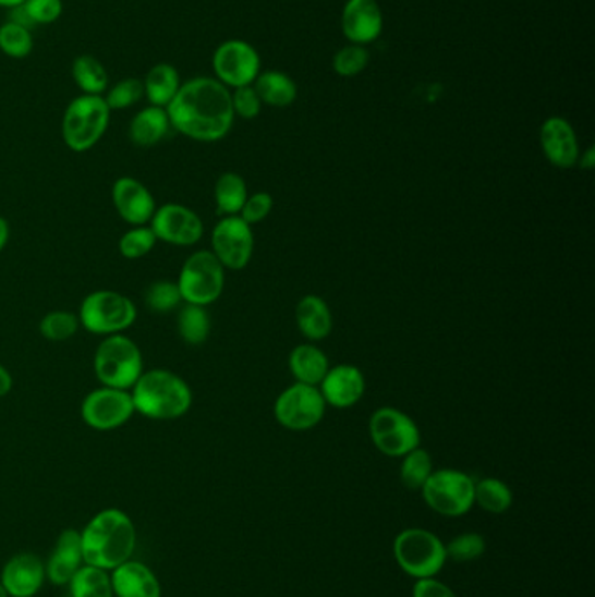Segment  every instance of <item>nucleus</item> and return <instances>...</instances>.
Instances as JSON below:
<instances>
[{
  "mask_svg": "<svg viewBox=\"0 0 595 597\" xmlns=\"http://www.w3.org/2000/svg\"><path fill=\"white\" fill-rule=\"evenodd\" d=\"M167 112L171 127L196 142L222 141L236 118L231 92L211 77H194L182 84Z\"/></svg>",
  "mask_w": 595,
  "mask_h": 597,
  "instance_id": "nucleus-1",
  "label": "nucleus"
},
{
  "mask_svg": "<svg viewBox=\"0 0 595 597\" xmlns=\"http://www.w3.org/2000/svg\"><path fill=\"white\" fill-rule=\"evenodd\" d=\"M135 544L132 519L118 509H107L95 515L81 533L84 562L106 571L130 561Z\"/></svg>",
  "mask_w": 595,
  "mask_h": 597,
  "instance_id": "nucleus-2",
  "label": "nucleus"
},
{
  "mask_svg": "<svg viewBox=\"0 0 595 597\" xmlns=\"http://www.w3.org/2000/svg\"><path fill=\"white\" fill-rule=\"evenodd\" d=\"M130 391L135 413L154 422L179 419L193 407V390L187 381L168 369L144 370Z\"/></svg>",
  "mask_w": 595,
  "mask_h": 597,
  "instance_id": "nucleus-3",
  "label": "nucleus"
},
{
  "mask_svg": "<svg viewBox=\"0 0 595 597\" xmlns=\"http://www.w3.org/2000/svg\"><path fill=\"white\" fill-rule=\"evenodd\" d=\"M93 370L104 387L132 390L144 373V356L126 334L107 336L93 356Z\"/></svg>",
  "mask_w": 595,
  "mask_h": 597,
  "instance_id": "nucleus-4",
  "label": "nucleus"
},
{
  "mask_svg": "<svg viewBox=\"0 0 595 597\" xmlns=\"http://www.w3.org/2000/svg\"><path fill=\"white\" fill-rule=\"evenodd\" d=\"M81 327L95 336L124 334L138 317L136 304L116 290H95L81 303Z\"/></svg>",
  "mask_w": 595,
  "mask_h": 597,
  "instance_id": "nucleus-5",
  "label": "nucleus"
},
{
  "mask_svg": "<svg viewBox=\"0 0 595 597\" xmlns=\"http://www.w3.org/2000/svg\"><path fill=\"white\" fill-rule=\"evenodd\" d=\"M106 98L100 95H81L66 107L63 115L62 135L69 149L86 153L106 135L110 123Z\"/></svg>",
  "mask_w": 595,
  "mask_h": 597,
  "instance_id": "nucleus-6",
  "label": "nucleus"
},
{
  "mask_svg": "<svg viewBox=\"0 0 595 597\" xmlns=\"http://www.w3.org/2000/svg\"><path fill=\"white\" fill-rule=\"evenodd\" d=\"M180 294L185 304L208 308L217 303L226 287V268L211 251H197L189 255L180 269Z\"/></svg>",
  "mask_w": 595,
  "mask_h": 597,
  "instance_id": "nucleus-7",
  "label": "nucleus"
},
{
  "mask_svg": "<svg viewBox=\"0 0 595 597\" xmlns=\"http://www.w3.org/2000/svg\"><path fill=\"white\" fill-rule=\"evenodd\" d=\"M394 559L408 575L434 578L447 561L446 545L426 529H405L393 545Z\"/></svg>",
  "mask_w": 595,
  "mask_h": 597,
  "instance_id": "nucleus-8",
  "label": "nucleus"
},
{
  "mask_svg": "<svg viewBox=\"0 0 595 597\" xmlns=\"http://www.w3.org/2000/svg\"><path fill=\"white\" fill-rule=\"evenodd\" d=\"M426 505L447 517H460L475 505V480L464 472H434L421 488Z\"/></svg>",
  "mask_w": 595,
  "mask_h": 597,
  "instance_id": "nucleus-9",
  "label": "nucleus"
},
{
  "mask_svg": "<svg viewBox=\"0 0 595 597\" xmlns=\"http://www.w3.org/2000/svg\"><path fill=\"white\" fill-rule=\"evenodd\" d=\"M368 434L385 456L402 458L421 446L417 423L397 407H379L368 422Z\"/></svg>",
  "mask_w": 595,
  "mask_h": 597,
  "instance_id": "nucleus-10",
  "label": "nucleus"
},
{
  "mask_svg": "<svg viewBox=\"0 0 595 597\" xmlns=\"http://www.w3.org/2000/svg\"><path fill=\"white\" fill-rule=\"evenodd\" d=\"M327 407L318 387L293 382L276 399L275 417L284 430L307 431L320 425Z\"/></svg>",
  "mask_w": 595,
  "mask_h": 597,
  "instance_id": "nucleus-11",
  "label": "nucleus"
},
{
  "mask_svg": "<svg viewBox=\"0 0 595 597\" xmlns=\"http://www.w3.org/2000/svg\"><path fill=\"white\" fill-rule=\"evenodd\" d=\"M132 391L104 387L89 391L81 404L83 422L97 431L118 430L135 416Z\"/></svg>",
  "mask_w": 595,
  "mask_h": 597,
  "instance_id": "nucleus-12",
  "label": "nucleus"
},
{
  "mask_svg": "<svg viewBox=\"0 0 595 597\" xmlns=\"http://www.w3.org/2000/svg\"><path fill=\"white\" fill-rule=\"evenodd\" d=\"M254 251L252 226L240 216L222 217L211 231V252L226 269H245L254 257Z\"/></svg>",
  "mask_w": 595,
  "mask_h": 597,
  "instance_id": "nucleus-13",
  "label": "nucleus"
},
{
  "mask_svg": "<svg viewBox=\"0 0 595 597\" xmlns=\"http://www.w3.org/2000/svg\"><path fill=\"white\" fill-rule=\"evenodd\" d=\"M214 71L217 81L226 88L252 86L260 74V57L257 49L245 40H226L215 49Z\"/></svg>",
  "mask_w": 595,
  "mask_h": 597,
  "instance_id": "nucleus-14",
  "label": "nucleus"
},
{
  "mask_svg": "<svg viewBox=\"0 0 595 597\" xmlns=\"http://www.w3.org/2000/svg\"><path fill=\"white\" fill-rule=\"evenodd\" d=\"M149 228L158 242L173 246H194L205 234L202 217L180 203H167L156 208Z\"/></svg>",
  "mask_w": 595,
  "mask_h": 597,
  "instance_id": "nucleus-15",
  "label": "nucleus"
},
{
  "mask_svg": "<svg viewBox=\"0 0 595 597\" xmlns=\"http://www.w3.org/2000/svg\"><path fill=\"white\" fill-rule=\"evenodd\" d=\"M112 203L118 216L132 226H147L158 208L147 185L133 176H121L112 185Z\"/></svg>",
  "mask_w": 595,
  "mask_h": 597,
  "instance_id": "nucleus-16",
  "label": "nucleus"
},
{
  "mask_svg": "<svg viewBox=\"0 0 595 597\" xmlns=\"http://www.w3.org/2000/svg\"><path fill=\"white\" fill-rule=\"evenodd\" d=\"M539 144L548 163L560 170L576 167L580 145L576 133L568 119L551 115L539 127Z\"/></svg>",
  "mask_w": 595,
  "mask_h": 597,
  "instance_id": "nucleus-17",
  "label": "nucleus"
},
{
  "mask_svg": "<svg viewBox=\"0 0 595 597\" xmlns=\"http://www.w3.org/2000/svg\"><path fill=\"white\" fill-rule=\"evenodd\" d=\"M365 376L356 365L339 364L330 367L318 385L325 404L336 409H350L364 399Z\"/></svg>",
  "mask_w": 595,
  "mask_h": 597,
  "instance_id": "nucleus-18",
  "label": "nucleus"
},
{
  "mask_svg": "<svg viewBox=\"0 0 595 597\" xmlns=\"http://www.w3.org/2000/svg\"><path fill=\"white\" fill-rule=\"evenodd\" d=\"M382 11L377 0H348L342 10V34L351 45H371L381 36Z\"/></svg>",
  "mask_w": 595,
  "mask_h": 597,
  "instance_id": "nucleus-19",
  "label": "nucleus"
},
{
  "mask_svg": "<svg viewBox=\"0 0 595 597\" xmlns=\"http://www.w3.org/2000/svg\"><path fill=\"white\" fill-rule=\"evenodd\" d=\"M45 582V564L36 553H19L8 561L0 584L8 596L32 597L39 593Z\"/></svg>",
  "mask_w": 595,
  "mask_h": 597,
  "instance_id": "nucleus-20",
  "label": "nucleus"
},
{
  "mask_svg": "<svg viewBox=\"0 0 595 597\" xmlns=\"http://www.w3.org/2000/svg\"><path fill=\"white\" fill-rule=\"evenodd\" d=\"M118 597H161V585L149 568L138 561H126L110 576Z\"/></svg>",
  "mask_w": 595,
  "mask_h": 597,
  "instance_id": "nucleus-21",
  "label": "nucleus"
},
{
  "mask_svg": "<svg viewBox=\"0 0 595 597\" xmlns=\"http://www.w3.org/2000/svg\"><path fill=\"white\" fill-rule=\"evenodd\" d=\"M83 562L81 533L75 529H65L58 538L46 571L54 585H66L71 584L72 576L80 571Z\"/></svg>",
  "mask_w": 595,
  "mask_h": 597,
  "instance_id": "nucleus-22",
  "label": "nucleus"
},
{
  "mask_svg": "<svg viewBox=\"0 0 595 597\" xmlns=\"http://www.w3.org/2000/svg\"><path fill=\"white\" fill-rule=\"evenodd\" d=\"M295 324L304 338L324 341L332 334L333 317L330 306L320 295H304L295 306Z\"/></svg>",
  "mask_w": 595,
  "mask_h": 597,
  "instance_id": "nucleus-23",
  "label": "nucleus"
},
{
  "mask_svg": "<svg viewBox=\"0 0 595 597\" xmlns=\"http://www.w3.org/2000/svg\"><path fill=\"white\" fill-rule=\"evenodd\" d=\"M289 369L295 382L318 387L325 374L329 373L330 362L316 344H299L290 352Z\"/></svg>",
  "mask_w": 595,
  "mask_h": 597,
  "instance_id": "nucleus-24",
  "label": "nucleus"
},
{
  "mask_svg": "<svg viewBox=\"0 0 595 597\" xmlns=\"http://www.w3.org/2000/svg\"><path fill=\"white\" fill-rule=\"evenodd\" d=\"M171 123L167 109L162 107H145L130 123V141L136 147H154L170 133Z\"/></svg>",
  "mask_w": 595,
  "mask_h": 597,
  "instance_id": "nucleus-25",
  "label": "nucleus"
},
{
  "mask_svg": "<svg viewBox=\"0 0 595 597\" xmlns=\"http://www.w3.org/2000/svg\"><path fill=\"white\" fill-rule=\"evenodd\" d=\"M180 86L182 83H180L179 72L170 63L154 65L144 80V93L150 106L162 107V109L170 106Z\"/></svg>",
  "mask_w": 595,
  "mask_h": 597,
  "instance_id": "nucleus-26",
  "label": "nucleus"
},
{
  "mask_svg": "<svg viewBox=\"0 0 595 597\" xmlns=\"http://www.w3.org/2000/svg\"><path fill=\"white\" fill-rule=\"evenodd\" d=\"M258 98L266 106L289 107L298 98V86L292 77L278 71L260 72L255 83L252 84Z\"/></svg>",
  "mask_w": 595,
  "mask_h": 597,
  "instance_id": "nucleus-27",
  "label": "nucleus"
},
{
  "mask_svg": "<svg viewBox=\"0 0 595 597\" xmlns=\"http://www.w3.org/2000/svg\"><path fill=\"white\" fill-rule=\"evenodd\" d=\"M214 198L220 216H240L241 208L248 198L245 179L240 173H222L215 182Z\"/></svg>",
  "mask_w": 595,
  "mask_h": 597,
  "instance_id": "nucleus-28",
  "label": "nucleus"
},
{
  "mask_svg": "<svg viewBox=\"0 0 595 597\" xmlns=\"http://www.w3.org/2000/svg\"><path fill=\"white\" fill-rule=\"evenodd\" d=\"M177 330L189 346H202L208 341L211 332V318L203 306L185 304L177 315Z\"/></svg>",
  "mask_w": 595,
  "mask_h": 597,
  "instance_id": "nucleus-29",
  "label": "nucleus"
},
{
  "mask_svg": "<svg viewBox=\"0 0 595 597\" xmlns=\"http://www.w3.org/2000/svg\"><path fill=\"white\" fill-rule=\"evenodd\" d=\"M72 77L84 95H100L109 88V74L100 60L92 54H81L72 65Z\"/></svg>",
  "mask_w": 595,
  "mask_h": 597,
  "instance_id": "nucleus-30",
  "label": "nucleus"
},
{
  "mask_svg": "<svg viewBox=\"0 0 595 597\" xmlns=\"http://www.w3.org/2000/svg\"><path fill=\"white\" fill-rule=\"evenodd\" d=\"M71 593L72 597H114L107 571L88 564L72 576Z\"/></svg>",
  "mask_w": 595,
  "mask_h": 597,
  "instance_id": "nucleus-31",
  "label": "nucleus"
},
{
  "mask_svg": "<svg viewBox=\"0 0 595 597\" xmlns=\"http://www.w3.org/2000/svg\"><path fill=\"white\" fill-rule=\"evenodd\" d=\"M512 489L503 480L487 477L475 483V503L490 514H503L512 507Z\"/></svg>",
  "mask_w": 595,
  "mask_h": 597,
  "instance_id": "nucleus-32",
  "label": "nucleus"
},
{
  "mask_svg": "<svg viewBox=\"0 0 595 597\" xmlns=\"http://www.w3.org/2000/svg\"><path fill=\"white\" fill-rule=\"evenodd\" d=\"M145 308L149 309L154 315H168L180 308L182 294H180L177 281L158 280L153 281L144 292Z\"/></svg>",
  "mask_w": 595,
  "mask_h": 597,
  "instance_id": "nucleus-33",
  "label": "nucleus"
},
{
  "mask_svg": "<svg viewBox=\"0 0 595 597\" xmlns=\"http://www.w3.org/2000/svg\"><path fill=\"white\" fill-rule=\"evenodd\" d=\"M402 466H400V479L405 488L416 491L423 488V484L428 480L429 475L434 474V462L426 449H412L411 453L402 456Z\"/></svg>",
  "mask_w": 595,
  "mask_h": 597,
  "instance_id": "nucleus-34",
  "label": "nucleus"
},
{
  "mask_svg": "<svg viewBox=\"0 0 595 597\" xmlns=\"http://www.w3.org/2000/svg\"><path fill=\"white\" fill-rule=\"evenodd\" d=\"M80 329V315L66 312V309L49 312L39 324L40 334L51 343H65L69 339L74 338Z\"/></svg>",
  "mask_w": 595,
  "mask_h": 597,
  "instance_id": "nucleus-35",
  "label": "nucleus"
},
{
  "mask_svg": "<svg viewBox=\"0 0 595 597\" xmlns=\"http://www.w3.org/2000/svg\"><path fill=\"white\" fill-rule=\"evenodd\" d=\"M156 243H158V237L149 226H135V228L127 229L119 240V254L127 260L144 259L154 251Z\"/></svg>",
  "mask_w": 595,
  "mask_h": 597,
  "instance_id": "nucleus-36",
  "label": "nucleus"
},
{
  "mask_svg": "<svg viewBox=\"0 0 595 597\" xmlns=\"http://www.w3.org/2000/svg\"><path fill=\"white\" fill-rule=\"evenodd\" d=\"M0 49L2 53L10 58H27L34 49V39H32L31 31L20 27L16 23H4L0 27Z\"/></svg>",
  "mask_w": 595,
  "mask_h": 597,
  "instance_id": "nucleus-37",
  "label": "nucleus"
},
{
  "mask_svg": "<svg viewBox=\"0 0 595 597\" xmlns=\"http://www.w3.org/2000/svg\"><path fill=\"white\" fill-rule=\"evenodd\" d=\"M144 97V81L127 77V80L119 81L104 98H106L110 110H123L136 106Z\"/></svg>",
  "mask_w": 595,
  "mask_h": 597,
  "instance_id": "nucleus-38",
  "label": "nucleus"
},
{
  "mask_svg": "<svg viewBox=\"0 0 595 597\" xmlns=\"http://www.w3.org/2000/svg\"><path fill=\"white\" fill-rule=\"evenodd\" d=\"M447 559L452 561L470 562L481 558L486 552V540L478 533H463L456 536L446 547Z\"/></svg>",
  "mask_w": 595,
  "mask_h": 597,
  "instance_id": "nucleus-39",
  "label": "nucleus"
},
{
  "mask_svg": "<svg viewBox=\"0 0 595 597\" xmlns=\"http://www.w3.org/2000/svg\"><path fill=\"white\" fill-rule=\"evenodd\" d=\"M333 71L342 77H353L368 65V51L364 46L350 45L339 49L332 60Z\"/></svg>",
  "mask_w": 595,
  "mask_h": 597,
  "instance_id": "nucleus-40",
  "label": "nucleus"
},
{
  "mask_svg": "<svg viewBox=\"0 0 595 597\" xmlns=\"http://www.w3.org/2000/svg\"><path fill=\"white\" fill-rule=\"evenodd\" d=\"M275 208V199L269 193L248 194L245 205L241 208L240 217L246 224H260L266 220Z\"/></svg>",
  "mask_w": 595,
  "mask_h": 597,
  "instance_id": "nucleus-41",
  "label": "nucleus"
},
{
  "mask_svg": "<svg viewBox=\"0 0 595 597\" xmlns=\"http://www.w3.org/2000/svg\"><path fill=\"white\" fill-rule=\"evenodd\" d=\"M232 110L241 119H255L263 110V101L258 98L254 86H243L231 93Z\"/></svg>",
  "mask_w": 595,
  "mask_h": 597,
  "instance_id": "nucleus-42",
  "label": "nucleus"
},
{
  "mask_svg": "<svg viewBox=\"0 0 595 597\" xmlns=\"http://www.w3.org/2000/svg\"><path fill=\"white\" fill-rule=\"evenodd\" d=\"M23 8L36 27L57 22L63 13L62 0H27Z\"/></svg>",
  "mask_w": 595,
  "mask_h": 597,
  "instance_id": "nucleus-43",
  "label": "nucleus"
},
{
  "mask_svg": "<svg viewBox=\"0 0 595 597\" xmlns=\"http://www.w3.org/2000/svg\"><path fill=\"white\" fill-rule=\"evenodd\" d=\"M414 597H456V594L438 580L421 578L414 587Z\"/></svg>",
  "mask_w": 595,
  "mask_h": 597,
  "instance_id": "nucleus-44",
  "label": "nucleus"
},
{
  "mask_svg": "<svg viewBox=\"0 0 595 597\" xmlns=\"http://www.w3.org/2000/svg\"><path fill=\"white\" fill-rule=\"evenodd\" d=\"M11 390H13V376L4 365L0 364V399L10 395Z\"/></svg>",
  "mask_w": 595,
  "mask_h": 597,
  "instance_id": "nucleus-45",
  "label": "nucleus"
},
{
  "mask_svg": "<svg viewBox=\"0 0 595 597\" xmlns=\"http://www.w3.org/2000/svg\"><path fill=\"white\" fill-rule=\"evenodd\" d=\"M578 167L582 168V170H592V168L595 167L594 147H588L585 153L580 155V158H578Z\"/></svg>",
  "mask_w": 595,
  "mask_h": 597,
  "instance_id": "nucleus-46",
  "label": "nucleus"
},
{
  "mask_svg": "<svg viewBox=\"0 0 595 597\" xmlns=\"http://www.w3.org/2000/svg\"><path fill=\"white\" fill-rule=\"evenodd\" d=\"M11 229L8 224V220L0 216V252L4 251L8 243H10Z\"/></svg>",
  "mask_w": 595,
  "mask_h": 597,
  "instance_id": "nucleus-47",
  "label": "nucleus"
},
{
  "mask_svg": "<svg viewBox=\"0 0 595 597\" xmlns=\"http://www.w3.org/2000/svg\"><path fill=\"white\" fill-rule=\"evenodd\" d=\"M27 0H0V5L2 8H8V10H13V8H16V5L25 4Z\"/></svg>",
  "mask_w": 595,
  "mask_h": 597,
  "instance_id": "nucleus-48",
  "label": "nucleus"
},
{
  "mask_svg": "<svg viewBox=\"0 0 595 597\" xmlns=\"http://www.w3.org/2000/svg\"><path fill=\"white\" fill-rule=\"evenodd\" d=\"M0 597H10L8 596V593H5L4 587H2V584H0Z\"/></svg>",
  "mask_w": 595,
  "mask_h": 597,
  "instance_id": "nucleus-49",
  "label": "nucleus"
}]
</instances>
